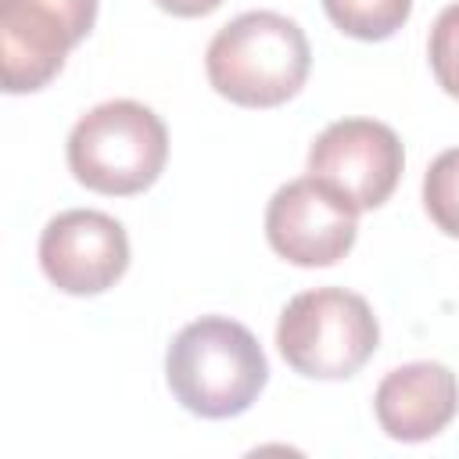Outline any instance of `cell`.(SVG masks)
<instances>
[{
  "label": "cell",
  "mask_w": 459,
  "mask_h": 459,
  "mask_svg": "<svg viewBox=\"0 0 459 459\" xmlns=\"http://www.w3.org/2000/svg\"><path fill=\"white\" fill-rule=\"evenodd\" d=\"M165 380L186 412L201 420H230L258 402L269 380V362L244 323L201 316L172 337L165 351Z\"/></svg>",
  "instance_id": "6da1fadb"
},
{
  "label": "cell",
  "mask_w": 459,
  "mask_h": 459,
  "mask_svg": "<svg viewBox=\"0 0 459 459\" xmlns=\"http://www.w3.org/2000/svg\"><path fill=\"white\" fill-rule=\"evenodd\" d=\"M312 68L301 25L276 11H244L226 22L208 50L204 72L219 97L240 108H276L290 100Z\"/></svg>",
  "instance_id": "7a4b0ae2"
},
{
  "label": "cell",
  "mask_w": 459,
  "mask_h": 459,
  "mask_svg": "<svg viewBox=\"0 0 459 459\" xmlns=\"http://www.w3.org/2000/svg\"><path fill=\"white\" fill-rule=\"evenodd\" d=\"M169 158L165 122L140 100H104L68 133V169L97 194L129 197L147 190Z\"/></svg>",
  "instance_id": "3957f363"
},
{
  "label": "cell",
  "mask_w": 459,
  "mask_h": 459,
  "mask_svg": "<svg viewBox=\"0 0 459 459\" xmlns=\"http://www.w3.org/2000/svg\"><path fill=\"white\" fill-rule=\"evenodd\" d=\"M380 344V323L369 301L344 287H316L294 294L276 323L283 362L312 380L355 377Z\"/></svg>",
  "instance_id": "277c9868"
},
{
  "label": "cell",
  "mask_w": 459,
  "mask_h": 459,
  "mask_svg": "<svg viewBox=\"0 0 459 459\" xmlns=\"http://www.w3.org/2000/svg\"><path fill=\"white\" fill-rule=\"evenodd\" d=\"M97 0H0V72L7 93H36L90 36Z\"/></svg>",
  "instance_id": "5b68a950"
},
{
  "label": "cell",
  "mask_w": 459,
  "mask_h": 459,
  "mask_svg": "<svg viewBox=\"0 0 459 459\" xmlns=\"http://www.w3.org/2000/svg\"><path fill=\"white\" fill-rule=\"evenodd\" d=\"M402 165L398 133L377 118L330 122L308 147V176L337 190L355 212L380 208L394 194Z\"/></svg>",
  "instance_id": "8992f818"
},
{
  "label": "cell",
  "mask_w": 459,
  "mask_h": 459,
  "mask_svg": "<svg viewBox=\"0 0 459 459\" xmlns=\"http://www.w3.org/2000/svg\"><path fill=\"white\" fill-rule=\"evenodd\" d=\"M359 233V212L316 176L283 183L265 208L269 247L301 269L337 265Z\"/></svg>",
  "instance_id": "52a82bcc"
},
{
  "label": "cell",
  "mask_w": 459,
  "mask_h": 459,
  "mask_svg": "<svg viewBox=\"0 0 459 459\" xmlns=\"http://www.w3.org/2000/svg\"><path fill=\"white\" fill-rule=\"evenodd\" d=\"M39 265L43 276L65 294H104L129 269V237L108 212L68 208L43 226Z\"/></svg>",
  "instance_id": "ba28073f"
},
{
  "label": "cell",
  "mask_w": 459,
  "mask_h": 459,
  "mask_svg": "<svg viewBox=\"0 0 459 459\" xmlns=\"http://www.w3.org/2000/svg\"><path fill=\"white\" fill-rule=\"evenodd\" d=\"M377 423L394 441H430L459 412V380L441 362H405L391 369L373 394Z\"/></svg>",
  "instance_id": "9c48e42d"
},
{
  "label": "cell",
  "mask_w": 459,
  "mask_h": 459,
  "mask_svg": "<svg viewBox=\"0 0 459 459\" xmlns=\"http://www.w3.org/2000/svg\"><path fill=\"white\" fill-rule=\"evenodd\" d=\"M323 11L344 36L377 43L409 22L412 0H323Z\"/></svg>",
  "instance_id": "30bf717a"
},
{
  "label": "cell",
  "mask_w": 459,
  "mask_h": 459,
  "mask_svg": "<svg viewBox=\"0 0 459 459\" xmlns=\"http://www.w3.org/2000/svg\"><path fill=\"white\" fill-rule=\"evenodd\" d=\"M423 208L430 222L459 240V147L441 151L423 176Z\"/></svg>",
  "instance_id": "8fae6325"
},
{
  "label": "cell",
  "mask_w": 459,
  "mask_h": 459,
  "mask_svg": "<svg viewBox=\"0 0 459 459\" xmlns=\"http://www.w3.org/2000/svg\"><path fill=\"white\" fill-rule=\"evenodd\" d=\"M427 57L437 86L459 100V4H448L430 29L427 39Z\"/></svg>",
  "instance_id": "7c38bea8"
},
{
  "label": "cell",
  "mask_w": 459,
  "mask_h": 459,
  "mask_svg": "<svg viewBox=\"0 0 459 459\" xmlns=\"http://www.w3.org/2000/svg\"><path fill=\"white\" fill-rule=\"evenodd\" d=\"M154 4L176 18H201V14H212L222 0H154Z\"/></svg>",
  "instance_id": "4fadbf2b"
}]
</instances>
